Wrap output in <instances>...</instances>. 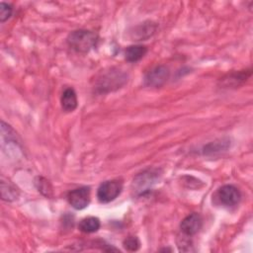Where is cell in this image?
Segmentation results:
<instances>
[{
    "mask_svg": "<svg viewBox=\"0 0 253 253\" xmlns=\"http://www.w3.org/2000/svg\"><path fill=\"white\" fill-rule=\"evenodd\" d=\"M127 81V76L125 72L118 68L112 67L103 71L95 82V90L100 94L108 93L120 89Z\"/></svg>",
    "mask_w": 253,
    "mask_h": 253,
    "instance_id": "6da1fadb",
    "label": "cell"
},
{
    "mask_svg": "<svg viewBox=\"0 0 253 253\" xmlns=\"http://www.w3.org/2000/svg\"><path fill=\"white\" fill-rule=\"evenodd\" d=\"M98 36L87 30H77L69 34L67 38L68 45L77 52H88L96 46Z\"/></svg>",
    "mask_w": 253,
    "mask_h": 253,
    "instance_id": "7a4b0ae2",
    "label": "cell"
},
{
    "mask_svg": "<svg viewBox=\"0 0 253 253\" xmlns=\"http://www.w3.org/2000/svg\"><path fill=\"white\" fill-rule=\"evenodd\" d=\"M123 190V182L114 179L103 182L98 190H97V198L100 203L108 204L113 202L122 192Z\"/></svg>",
    "mask_w": 253,
    "mask_h": 253,
    "instance_id": "3957f363",
    "label": "cell"
},
{
    "mask_svg": "<svg viewBox=\"0 0 253 253\" xmlns=\"http://www.w3.org/2000/svg\"><path fill=\"white\" fill-rule=\"evenodd\" d=\"M159 178V173L157 169H148L139 173L135 176L132 182V189L137 194H143L145 191L148 190Z\"/></svg>",
    "mask_w": 253,
    "mask_h": 253,
    "instance_id": "277c9868",
    "label": "cell"
},
{
    "mask_svg": "<svg viewBox=\"0 0 253 253\" xmlns=\"http://www.w3.org/2000/svg\"><path fill=\"white\" fill-rule=\"evenodd\" d=\"M170 75V71L165 65H158L149 70L144 77V85L148 87L159 88L163 86Z\"/></svg>",
    "mask_w": 253,
    "mask_h": 253,
    "instance_id": "5b68a950",
    "label": "cell"
},
{
    "mask_svg": "<svg viewBox=\"0 0 253 253\" xmlns=\"http://www.w3.org/2000/svg\"><path fill=\"white\" fill-rule=\"evenodd\" d=\"M67 200L73 209H85L90 203V188L83 186L70 191L67 195Z\"/></svg>",
    "mask_w": 253,
    "mask_h": 253,
    "instance_id": "8992f818",
    "label": "cell"
},
{
    "mask_svg": "<svg viewBox=\"0 0 253 253\" xmlns=\"http://www.w3.org/2000/svg\"><path fill=\"white\" fill-rule=\"evenodd\" d=\"M216 197L222 206L230 208L239 203L241 194L233 185H224L217 190Z\"/></svg>",
    "mask_w": 253,
    "mask_h": 253,
    "instance_id": "52a82bcc",
    "label": "cell"
},
{
    "mask_svg": "<svg viewBox=\"0 0 253 253\" xmlns=\"http://www.w3.org/2000/svg\"><path fill=\"white\" fill-rule=\"evenodd\" d=\"M203 226V217L198 212L187 215L180 223V228L185 236H193L197 234Z\"/></svg>",
    "mask_w": 253,
    "mask_h": 253,
    "instance_id": "ba28073f",
    "label": "cell"
},
{
    "mask_svg": "<svg viewBox=\"0 0 253 253\" xmlns=\"http://www.w3.org/2000/svg\"><path fill=\"white\" fill-rule=\"evenodd\" d=\"M251 75L250 70H241L226 74L220 79V85L224 88H235L242 85Z\"/></svg>",
    "mask_w": 253,
    "mask_h": 253,
    "instance_id": "9c48e42d",
    "label": "cell"
},
{
    "mask_svg": "<svg viewBox=\"0 0 253 253\" xmlns=\"http://www.w3.org/2000/svg\"><path fill=\"white\" fill-rule=\"evenodd\" d=\"M60 103H61L62 110L67 113L73 112L77 108V105H78L77 95L73 88H66L62 92Z\"/></svg>",
    "mask_w": 253,
    "mask_h": 253,
    "instance_id": "30bf717a",
    "label": "cell"
},
{
    "mask_svg": "<svg viewBox=\"0 0 253 253\" xmlns=\"http://www.w3.org/2000/svg\"><path fill=\"white\" fill-rule=\"evenodd\" d=\"M156 30V25L152 22H145L137 27L134 28L133 32H132V39H136L135 41H140V40H144L147 39L149 37H151L154 32Z\"/></svg>",
    "mask_w": 253,
    "mask_h": 253,
    "instance_id": "8fae6325",
    "label": "cell"
},
{
    "mask_svg": "<svg viewBox=\"0 0 253 253\" xmlns=\"http://www.w3.org/2000/svg\"><path fill=\"white\" fill-rule=\"evenodd\" d=\"M147 52V48L144 45H129L125 51V58L128 62H136L141 59Z\"/></svg>",
    "mask_w": 253,
    "mask_h": 253,
    "instance_id": "7c38bea8",
    "label": "cell"
},
{
    "mask_svg": "<svg viewBox=\"0 0 253 253\" xmlns=\"http://www.w3.org/2000/svg\"><path fill=\"white\" fill-rule=\"evenodd\" d=\"M100 226H101V222L98 217L88 216L81 219V221L79 222L78 228L80 231L84 233H93L98 231Z\"/></svg>",
    "mask_w": 253,
    "mask_h": 253,
    "instance_id": "4fadbf2b",
    "label": "cell"
},
{
    "mask_svg": "<svg viewBox=\"0 0 253 253\" xmlns=\"http://www.w3.org/2000/svg\"><path fill=\"white\" fill-rule=\"evenodd\" d=\"M1 196L3 201L12 202L19 196V190L10 182H1Z\"/></svg>",
    "mask_w": 253,
    "mask_h": 253,
    "instance_id": "5bb4252c",
    "label": "cell"
},
{
    "mask_svg": "<svg viewBox=\"0 0 253 253\" xmlns=\"http://www.w3.org/2000/svg\"><path fill=\"white\" fill-rule=\"evenodd\" d=\"M123 245L127 251H137L140 247V241L136 236H128L124 240Z\"/></svg>",
    "mask_w": 253,
    "mask_h": 253,
    "instance_id": "9a60e30c",
    "label": "cell"
},
{
    "mask_svg": "<svg viewBox=\"0 0 253 253\" xmlns=\"http://www.w3.org/2000/svg\"><path fill=\"white\" fill-rule=\"evenodd\" d=\"M13 12V8L10 4H7L5 2L0 3V21L3 23L7 21Z\"/></svg>",
    "mask_w": 253,
    "mask_h": 253,
    "instance_id": "2e32d148",
    "label": "cell"
}]
</instances>
